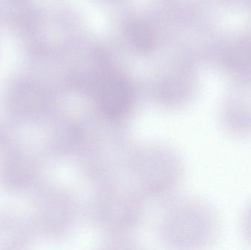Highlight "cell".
<instances>
[{"label":"cell","instance_id":"6da1fadb","mask_svg":"<svg viewBox=\"0 0 251 250\" xmlns=\"http://www.w3.org/2000/svg\"><path fill=\"white\" fill-rule=\"evenodd\" d=\"M38 161L32 151L8 145L0 157V185L10 192H22L35 183Z\"/></svg>","mask_w":251,"mask_h":250},{"label":"cell","instance_id":"7a4b0ae2","mask_svg":"<svg viewBox=\"0 0 251 250\" xmlns=\"http://www.w3.org/2000/svg\"><path fill=\"white\" fill-rule=\"evenodd\" d=\"M220 124L235 139L251 137V93L237 92L226 98L220 108Z\"/></svg>","mask_w":251,"mask_h":250},{"label":"cell","instance_id":"3957f363","mask_svg":"<svg viewBox=\"0 0 251 250\" xmlns=\"http://www.w3.org/2000/svg\"><path fill=\"white\" fill-rule=\"evenodd\" d=\"M7 107L16 120L25 123L39 121L49 113L42 91L31 83L16 85L9 93Z\"/></svg>","mask_w":251,"mask_h":250},{"label":"cell","instance_id":"277c9868","mask_svg":"<svg viewBox=\"0 0 251 250\" xmlns=\"http://www.w3.org/2000/svg\"><path fill=\"white\" fill-rule=\"evenodd\" d=\"M32 227L19 213L0 209V249H18L29 243Z\"/></svg>","mask_w":251,"mask_h":250},{"label":"cell","instance_id":"5b68a950","mask_svg":"<svg viewBox=\"0 0 251 250\" xmlns=\"http://www.w3.org/2000/svg\"><path fill=\"white\" fill-rule=\"evenodd\" d=\"M240 230L246 242L251 245V201L245 207L242 212Z\"/></svg>","mask_w":251,"mask_h":250}]
</instances>
